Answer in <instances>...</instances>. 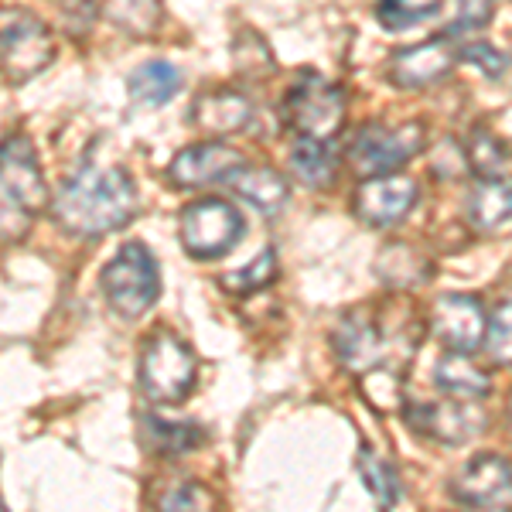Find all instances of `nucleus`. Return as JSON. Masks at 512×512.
<instances>
[{"label": "nucleus", "mask_w": 512, "mask_h": 512, "mask_svg": "<svg viewBox=\"0 0 512 512\" xmlns=\"http://www.w3.org/2000/svg\"><path fill=\"white\" fill-rule=\"evenodd\" d=\"M345 110H349L345 89L318 72H304L284 99V117L291 130H297V137L325 140V144L342 134Z\"/></svg>", "instance_id": "nucleus-4"}, {"label": "nucleus", "mask_w": 512, "mask_h": 512, "mask_svg": "<svg viewBox=\"0 0 512 512\" xmlns=\"http://www.w3.org/2000/svg\"><path fill=\"white\" fill-rule=\"evenodd\" d=\"M417 205V181L403 175H373L355 188V212L369 226H393Z\"/></svg>", "instance_id": "nucleus-14"}, {"label": "nucleus", "mask_w": 512, "mask_h": 512, "mask_svg": "<svg viewBox=\"0 0 512 512\" xmlns=\"http://www.w3.org/2000/svg\"><path fill=\"white\" fill-rule=\"evenodd\" d=\"M424 147V127L420 123H403V127H383V123H366L359 134L352 137L349 161L355 175L373 178L390 175L403 168L414 154Z\"/></svg>", "instance_id": "nucleus-7"}, {"label": "nucleus", "mask_w": 512, "mask_h": 512, "mask_svg": "<svg viewBox=\"0 0 512 512\" xmlns=\"http://www.w3.org/2000/svg\"><path fill=\"white\" fill-rule=\"evenodd\" d=\"M55 59L52 31L31 14H14L0 24V72L11 82H28Z\"/></svg>", "instance_id": "nucleus-8"}, {"label": "nucleus", "mask_w": 512, "mask_h": 512, "mask_svg": "<svg viewBox=\"0 0 512 512\" xmlns=\"http://www.w3.org/2000/svg\"><path fill=\"white\" fill-rule=\"evenodd\" d=\"M291 171L297 181L311 188L321 185H332L338 175V161L335 154L328 151L325 140H308V137H297V144L291 147Z\"/></svg>", "instance_id": "nucleus-21"}, {"label": "nucleus", "mask_w": 512, "mask_h": 512, "mask_svg": "<svg viewBox=\"0 0 512 512\" xmlns=\"http://www.w3.org/2000/svg\"><path fill=\"white\" fill-rule=\"evenodd\" d=\"M274 277H277V253L263 250L256 260L246 263L239 274H226L219 284L226 287L229 294H253V291H263Z\"/></svg>", "instance_id": "nucleus-26"}, {"label": "nucleus", "mask_w": 512, "mask_h": 512, "mask_svg": "<svg viewBox=\"0 0 512 512\" xmlns=\"http://www.w3.org/2000/svg\"><path fill=\"white\" fill-rule=\"evenodd\" d=\"M458 45H451L448 35L424 41V45H410L390 59V82L400 89H424L441 82L451 72V65L458 62Z\"/></svg>", "instance_id": "nucleus-13"}, {"label": "nucleus", "mask_w": 512, "mask_h": 512, "mask_svg": "<svg viewBox=\"0 0 512 512\" xmlns=\"http://www.w3.org/2000/svg\"><path fill=\"white\" fill-rule=\"evenodd\" d=\"M458 62L475 65V69L482 72V76H489V79H499L502 72H506V55H502L499 48L485 45V41H472V45L461 48Z\"/></svg>", "instance_id": "nucleus-31"}, {"label": "nucleus", "mask_w": 512, "mask_h": 512, "mask_svg": "<svg viewBox=\"0 0 512 512\" xmlns=\"http://www.w3.org/2000/svg\"><path fill=\"white\" fill-rule=\"evenodd\" d=\"M485 349H489L492 362L512 366V294H506L495 304L489 318V332H485Z\"/></svg>", "instance_id": "nucleus-27"}, {"label": "nucleus", "mask_w": 512, "mask_h": 512, "mask_svg": "<svg viewBox=\"0 0 512 512\" xmlns=\"http://www.w3.org/2000/svg\"><path fill=\"white\" fill-rule=\"evenodd\" d=\"M0 509H4V502H0Z\"/></svg>", "instance_id": "nucleus-34"}, {"label": "nucleus", "mask_w": 512, "mask_h": 512, "mask_svg": "<svg viewBox=\"0 0 512 512\" xmlns=\"http://www.w3.org/2000/svg\"><path fill=\"white\" fill-rule=\"evenodd\" d=\"M243 154L233 151L216 140H205V144H192L185 151L175 154V161L168 164V178L178 188H202V185H222L243 168Z\"/></svg>", "instance_id": "nucleus-12"}, {"label": "nucleus", "mask_w": 512, "mask_h": 512, "mask_svg": "<svg viewBox=\"0 0 512 512\" xmlns=\"http://www.w3.org/2000/svg\"><path fill=\"white\" fill-rule=\"evenodd\" d=\"M451 495L468 509L512 506V465L502 454H475L451 482Z\"/></svg>", "instance_id": "nucleus-9"}, {"label": "nucleus", "mask_w": 512, "mask_h": 512, "mask_svg": "<svg viewBox=\"0 0 512 512\" xmlns=\"http://www.w3.org/2000/svg\"><path fill=\"white\" fill-rule=\"evenodd\" d=\"M509 434H512V396H509Z\"/></svg>", "instance_id": "nucleus-33"}, {"label": "nucleus", "mask_w": 512, "mask_h": 512, "mask_svg": "<svg viewBox=\"0 0 512 512\" xmlns=\"http://www.w3.org/2000/svg\"><path fill=\"white\" fill-rule=\"evenodd\" d=\"M198 359L185 338L158 332L144 342L140 352V386L158 403H181L195 386Z\"/></svg>", "instance_id": "nucleus-5"}, {"label": "nucleus", "mask_w": 512, "mask_h": 512, "mask_svg": "<svg viewBox=\"0 0 512 512\" xmlns=\"http://www.w3.org/2000/svg\"><path fill=\"white\" fill-rule=\"evenodd\" d=\"M468 161H472L478 178H495L509 171L512 154L492 130H475L472 140H468Z\"/></svg>", "instance_id": "nucleus-24"}, {"label": "nucleus", "mask_w": 512, "mask_h": 512, "mask_svg": "<svg viewBox=\"0 0 512 512\" xmlns=\"http://www.w3.org/2000/svg\"><path fill=\"white\" fill-rule=\"evenodd\" d=\"M431 332L448 345V352L482 349L489 332L482 301L472 294H441L431 308Z\"/></svg>", "instance_id": "nucleus-11"}, {"label": "nucleus", "mask_w": 512, "mask_h": 512, "mask_svg": "<svg viewBox=\"0 0 512 512\" xmlns=\"http://www.w3.org/2000/svg\"><path fill=\"white\" fill-rule=\"evenodd\" d=\"M99 284H103L106 301L120 318H140L161 297L158 260L144 243H123L120 253L103 267Z\"/></svg>", "instance_id": "nucleus-3"}, {"label": "nucleus", "mask_w": 512, "mask_h": 512, "mask_svg": "<svg viewBox=\"0 0 512 512\" xmlns=\"http://www.w3.org/2000/svg\"><path fill=\"white\" fill-rule=\"evenodd\" d=\"M212 502V495L205 489H198V485H178L175 492H168L161 499V509H205Z\"/></svg>", "instance_id": "nucleus-32"}, {"label": "nucleus", "mask_w": 512, "mask_h": 512, "mask_svg": "<svg viewBox=\"0 0 512 512\" xmlns=\"http://www.w3.org/2000/svg\"><path fill=\"white\" fill-rule=\"evenodd\" d=\"M472 403L475 400H461V396L441 403H417V407H410V424L441 444H465L482 427V414Z\"/></svg>", "instance_id": "nucleus-15"}, {"label": "nucleus", "mask_w": 512, "mask_h": 512, "mask_svg": "<svg viewBox=\"0 0 512 512\" xmlns=\"http://www.w3.org/2000/svg\"><path fill=\"white\" fill-rule=\"evenodd\" d=\"M55 219L72 236H103L127 226L137 212V185L123 168L86 164L55 195Z\"/></svg>", "instance_id": "nucleus-1"}, {"label": "nucleus", "mask_w": 512, "mask_h": 512, "mask_svg": "<svg viewBox=\"0 0 512 512\" xmlns=\"http://www.w3.org/2000/svg\"><path fill=\"white\" fill-rule=\"evenodd\" d=\"M233 55H236V65L246 72V76H270V69H274L270 48L263 45V41L253 35V31H243V35L236 38Z\"/></svg>", "instance_id": "nucleus-29"}, {"label": "nucleus", "mask_w": 512, "mask_h": 512, "mask_svg": "<svg viewBox=\"0 0 512 512\" xmlns=\"http://www.w3.org/2000/svg\"><path fill=\"white\" fill-rule=\"evenodd\" d=\"M229 185L236 188V195L243 198V202L260 209L263 216H277L287 205V198H291V185H287L274 168H250V164H243V168L229 178Z\"/></svg>", "instance_id": "nucleus-18"}, {"label": "nucleus", "mask_w": 512, "mask_h": 512, "mask_svg": "<svg viewBox=\"0 0 512 512\" xmlns=\"http://www.w3.org/2000/svg\"><path fill=\"white\" fill-rule=\"evenodd\" d=\"M103 14L127 35H151L161 21L158 0H103Z\"/></svg>", "instance_id": "nucleus-22"}, {"label": "nucleus", "mask_w": 512, "mask_h": 512, "mask_svg": "<svg viewBox=\"0 0 512 512\" xmlns=\"http://www.w3.org/2000/svg\"><path fill=\"white\" fill-rule=\"evenodd\" d=\"M332 342H335L338 362L359 376H366V373H373L376 366H383L386 355L393 352L390 335L383 332V325H379L366 308L349 311V315L338 321Z\"/></svg>", "instance_id": "nucleus-10"}, {"label": "nucleus", "mask_w": 512, "mask_h": 512, "mask_svg": "<svg viewBox=\"0 0 512 512\" xmlns=\"http://www.w3.org/2000/svg\"><path fill=\"white\" fill-rule=\"evenodd\" d=\"M243 239V216L222 198H202L181 212V246L195 260H219Z\"/></svg>", "instance_id": "nucleus-6"}, {"label": "nucleus", "mask_w": 512, "mask_h": 512, "mask_svg": "<svg viewBox=\"0 0 512 512\" xmlns=\"http://www.w3.org/2000/svg\"><path fill=\"white\" fill-rule=\"evenodd\" d=\"M451 24L444 28V35H468V31H478L492 21V0H454V14Z\"/></svg>", "instance_id": "nucleus-30"}, {"label": "nucleus", "mask_w": 512, "mask_h": 512, "mask_svg": "<svg viewBox=\"0 0 512 512\" xmlns=\"http://www.w3.org/2000/svg\"><path fill=\"white\" fill-rule=\"evenodd\" d=\"M437 11V4H414V0H376V18L383 28L390 31H403V28H414L424 18H431Z\"/></svg>", "instance_id": "nucleus-28"}, {"label": "nucleus", "mask_w": 512, "mask_h": 512, "mask_svg": "<svg viewBox=\"0 0 512 512\" xmlns=\"http://www.w3.org/2000/svg\"><path fill=\"white\" fill-rule=\"evenodd\" d=\"M434 379H437V386H441L444 393L461 396V400H482V396H489V390H492L489 376L468 362V352L441 355Z\"/></svg>", "instance_id": "nucleus-19"}, {"label": "nucleus", "mask_w": 512, "mask_h": 512, "mask_svg": "<svg viewBox=\"0 0 512 512\" xmlns=\"http://www.w3.org/2000/svg\"><path fill=\"white\" fill-rule=\"evenodd\" d=\"M253 120V103L236 89H216V93H205L195 99L192 106V123L198 130L212 137H226L246 130Z\"/></svg>", "instance_id": "nucleus-16"}, {"label": "nucleus", "mask_w": 512, "mask_h": 512, "mask_svg": "<svg viewBox=\"0 0 512 512\" xmlns=\"http://www.w3.org/2000/svg\"><path fill=\"white\" fill-rule=\"evenodd\" d=\"M359 472H362V478H366L369 492L376 495L379 506L393 509L396 502H400V475H396L393 468L386 465L383 458H379V454H373L369 448H362L359 451Z\"/></svg>", "instance_id": "nucleus-25"}, {"label": "nucleus", "mask_w": 512, "mask_h": 512, "mask_svg": "<svg viewBox=\"0 0 512 512\" xmlns=\"http://www.w3.org/2000/svg\"><path fill=\"white\" fill-rule=\"evenodd\" d=\"M48 209V185L28 137L11 134L0 144V243H18Z\"/></svg>", "instance_id": "nucleus-2"}, {"label": "nucleus", "mask_w": 512, "mask_h": 512, "mask_svg": "<svg viewBox=\"0 0 512 512\" xmlns=\"http://www.w3.org/2000/svg\"><path fill=\"white\" fill-rule=\"evenodd\" d=\"M144 424H147V434H151L154 448L161 454H168V458L195 451L198 444L205 441L198 424H171V420H161V417H144Z\"/></svg>", "instance_id": "nucleus-23"}, {"label": "nucleus", "mask_w": 512, "mask_h": 512, "mask_svg": "<svg viewBox=\"0 0 512 512\" xmlns=\"http://www.w3.org/2000/svg\"><path fill=\"white\" fill-rule=\"evenodd\" d=\"M468 219L478 233H502L512 226V178H482L468 195Z\"/></svg>", "instance_id": "nucleus-17"}, {"label": "nucleus", "mask_w": 512, "mask_h": 512, "mask_svg": "<svg viewBox=\"0 0 512 512\" xmlns=\"http://www.w3.org/2000/svg\"><path fill=\"white\" fill-rule=\"evenodd\" d=\"M181 82L185 79L171 62H147L127 79V89L140 106H164L178 96Z\"/></svg>", "instance_id": "nucleus-20"}]
</instances>
